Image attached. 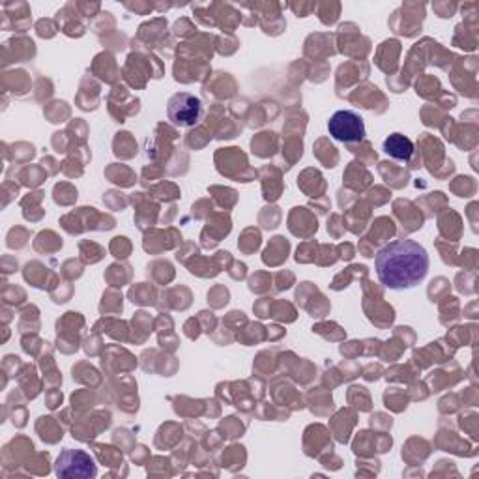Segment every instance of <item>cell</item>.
Segmentation results:
<instances>
[{"label":"cell","mask_w":479,"mask_h":479,"mask_svg":"<svg viewBox=\"0 0 479 479\" xmlns=\"http://www.w3.org/2000/svg\"><path fill=\"white\" fill-rule=\"evenodd\" d=\"M377 275L389 291L418 287L429 272V255L414 240H396L375 257Z\"/></svg>","instance_id":"1"},{"label":"cell","mask_w":479,"mask_h":479,"mask_svg":"<svg viewBox=\"0 0 479 479\" xmlns=\"http://www.w3.org/2000/svg\"><path fill=\"white\" fill-rule=\"evenodd\" d=\"M328 132L339 143H360L365 139V122L354 111H337L328 120Z\"/></svg>","instance_id":"4"},{"label":"cell","mask_w":479,"mask_h":479,"mask_svg":"<svg viewBox=\"0 0 479 479\" xmlns=\"http://www.w3.org/2000/svg\"><path fill=\"white\" fill-rule=\"evenodd\" d=\"M382 148L389 158H394L397 161H408L414 154L412 141L401 134H391L389 137H386Z\"/></svg>","instance_id":"5"},{"label":"cell","mask_w":479,"mask_h":479,"mask_svg":"<svg viewBox=\"0 0 479 479\" xmlns=\"http://www.w3.org/2000/svg\"><path fill=\"white\" fill-rule=\"evenodd\" d=\"M55 474L62 479H91L98 475V466L86 451L64 449L55 461Z\"/></svg>","instance_id":"2"},{"label":"cell","mask_w":479,"mask_h":479,"mask_svg":"<svg viewBox=\"0 0 479 479\" xmlns=\"http://www.w3.org/2000/svg\"><path fill=\"white\" fill-rule=\"evenodd\" d=\"M167 115L172 124H177L180 127H191L203 117V101L189 92L174 94L169 100Z\"/></svg>","instance_id":"3"}]
</instances>
